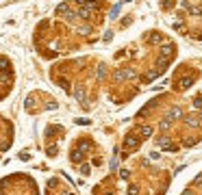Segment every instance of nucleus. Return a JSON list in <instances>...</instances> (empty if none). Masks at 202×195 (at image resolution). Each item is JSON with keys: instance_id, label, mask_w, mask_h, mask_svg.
Returning a JSON list of instances; mask_svg holds the SVG:
<instances>
[{"instance_id": "0eeeda50", "label": "nucleus", "mask_w": 202, "mask_h": 195, "mask_svg": "<svg viewBox=\"0 0 202 195\" xmlns=\"http://www.w3.org/2000/svg\"><path fill=\"white\" fill-rule=\"evenodd\" d=\"M194 106H196V108H202V98H196V100H194Z\"/></svg>"}, {"instance_id": "f03ea898", "label": "nucleus", "mask_w": 202, "mask_h": 195, "mask_svg": "<svg viewBox=\"0 0 202 195\" xmlns=\"http://www.w3.org/2000/svg\"><path fill=\"white\" fill-rule=\"evenodd\" d=\"M133 76H135L133 69H120V72H115V80H126V78H133Z\"/></svg>"}, {"instance_id": "20e7f679", "label": "nucleus", "mask_w": 202, "mask_h": 195, "mask_svg": "<svg viewBox=\"0 0 202 195\" xmlns=\"http://www.w3.org/2000/svg\"><path fill=\"white\" fill-rule=\"evenodd\" d=\"M126 147H133V150H135V147H139V139L131 134V137L126 139Z\"/></svg>"}, {"instance_id": "7ed1b4c3", "label": "nucleus", "mask_w": 202, "mask_h": 195, "mask_svg": "<svg viewBox=\"0 0 202 195\" xmlns=\"http://www.w3.org/2000/svg\"><path fill=\"white\" fill-rule=\"evenodd\" d=\"M200 119H202V115H189L185 122H187V126H191V128H198V126H200Z\"/></svg>"}, {"instance_id": "f257e3e1", "label": "nucleus", "mask_w": 202, "mask_h": 195, "mask_svg": "<svg viewBox=\"0 0 202 195\" xmlns=\"http://www.w3.org/2000/svg\"><path fill=\"white\" fill-rule=\"evenodd\" d=\"M180 113H182V111H180L178 106H174V108L170 111V113L165 115V119H163V126H167V122H172V119H176V117H180Z\"/></svg>"}, {"instance_id": "423d86ee", "label": "nucleus", "mask_w": 202, "mask_h": 195, "mask_svg": "<svg viewBox=\"0 0 202 195\" xmlns=\"http://www.w3.org/2000/svg\"><path fill=\"white\" fill-rule=\"evenodd\" d=\"M139 132H141L143 137H150V134H152V128H150V126H141V128H139Z\"/></svg>"}, {"instance_id": "39448f33", "label": "nucleus", "mask_w": 202, "mask_h": 195, "mask_svg": "<svg viewBox=\"0 0 202 195\" xmlns=\"http://www.w3.org/2000/svg\"><path fill=\"white\" fill-rule=\"evenodd\" d=\"M191 82H194V78H191V76H189V78H182V80H180V87L187 89V87H191Z\"/></svg>"}]
</instances>
